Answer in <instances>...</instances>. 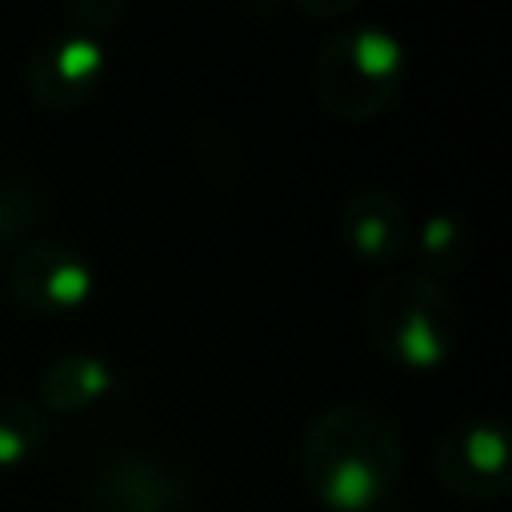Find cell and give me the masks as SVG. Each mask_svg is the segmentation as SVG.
<instances>
[{
	"label": "cell",
	"mask_w": 512,
	"mask_h": 512,
	"mask_svg": "<svg viewBox=\"0 0 512 512\" xmlns=\"http://www.w3.org/2000/svg\"><path fill=\"white\" fill-rule=\"evenodd\" d=\"M412 244H416V252H420V260H424V276H432V280H444V276H452V272H460L464 268V260H468V228L460 224V216H452V212H428L416 228H412Z\"/></svg>",
	"instance_id": "cell-11"
},
{
	"label": "cell",
	"mask_w": 512,
	"mask_h": 512,
	"mask_svg": "<svg viewBox=\"0 0 512 512\" xmlns=\"http://www.w3.org/2000/svg\"><path fill=\"white\" fill-rule=\"evenodd\" d=\"M296 472L328 512H376L404 476V440L388 412L344 400L316 412L296 444Z\"/></svg>",
	"instance_id": "cell-1"
},
{
	"label": "cell",
	"mask_w": 512,
	"mask_h": 512,
	"mask_svg": "<svg viewBox=\"0 0 512 512\" xmlns=\"http://www.w3.org/2000/svg\"><path fill=\"white\" fill-rule=\"evenodd\" d=\"M120 388L116 368L100 352H60L36 376V404L44 412H84Z\"/></svg>",
	"instance_id": "cell-9"
},
{
	"label": "cell",
	"mask_w": 512,
	"mask_h": 512,
	"mask_svg": "<svg viewBox=\"0 0 512 512\" xmlns=\"http://www.w3.org/2000/svg\"><path fill=\"white\" fill-rule=\"evenodd\" d=\"M432 472L440 488L460 500H500L512 488L504 424L496 416H464L448 424L432 448Z\"/></svg>",
	"instance_id": "cell-6"
},
{
	"label": "cell",
	"mask_w": 512,
	"mask_h": 512,
	"mask_svg": "<svg viewBox=\"0 0 512 512\" xmlns=\"http://www.w3.org/2000/svg\"><path fill=\"white\" fill-rule=\"evenodd\" d=\"M44 212H48L44 192L32 180L0 172V244L32 236V228L44 220Z\"/></svg>",
	"instance_id": "cell-12"
},
{
	"label": "cell",
	"mask_w": 512,
	"mask_h": 512,
	"mask_svg": "<svg viewBox=\"0 0 512 512\" xmlns=\"http://www.w3.org/2000/svg\"><path fill=\"white\" fill-rule=\"evenodd\" d=\"M408 48L384 24H348L328 32L312 64L316 100L340 120L380 116L404 88Z\"/></svg>",
	"instance_id": "cell-3"
},
{
	"label": "cell",
	"mask_w": 512,
	"mask_h": 512,
	"mask_svg": "<svg viewBox=\"0 0 512 512\" xmlns=\"http://www.w3.org/2000/svg\"><path fill=\"white\" fill-rule=\"evenodd\" d=\"M184 496V480L144 452H120L92 476V500L100 512H176Z\"/></svg>",
	"instance_id": "cell-8"
},
{
	"label": "cell",
	"mask_w": 512,
	"mask_h": 512,
	"mask_svg": "<svg viewBox=\"0 0 512 512\" xmlns=\"http://www.w3.org/2000/svg\"><path fill=\"white\" fill-rule=\"evenodd\" d=\"M48 444V412L28 400L0 392V468L32 464Z\"/></svg>",
	"instance_id": "cell-10"
},
{
	"label": "cell",
	"mask_w": 512,
	"mask_h": 512,
	"mask_svg": "<svg viewBox=\"0 0 512 512\" xmlns=\"http://www.w3.org/2000/svg\"><path fill=\"white\" fill-rule=\"evenodd\" d=\"M96 288V268L92 260L56 236H36L28 240L12 264H8V292L16 304L40 320H60L72 316L76 308L88 304Z\"/></svg>",
	"instance_id": "cell-5"
},
{
	"label": "cell",
	"mask_w": 512,
	"mask_h": 512,
	"mask_svg": "<svg viewBox=\"0 0 512 512\" xmlns=\"http://www.w3.org/2000/svg\"><path fill=\"white\" fill-rule=\"evenodd\" d=\"M340 244L364 264H396L412 248V220L388 188H356L336 216Z\"/></svg>",
	"instance_id": "cell-7"
},
{
	"label": "cell",
	"mask_w": 512,
	"mask_h": 512,
	"mask_svg": "<svg viewBox=\"0 0 512 512\" xmlns=\"http://www.w3.org/2000/svg\"><path fill=\"white\" fill-rule=\"evenodd\" d=\"M364 332L384 360L408 372H432L456 348L460 304L444 280H432L420 268H396L368 288Z\"/></svg>",
	"instance_id": "cell-2"
},
{
	"label": "cell",
	"mask_w": 512,
	"mask_h": 512,
	"mask_svg": "<svg viewBox=\"0 0 512 512\" xmlns=\"http://www.w3.org/2000/svg\"><path fill=\"white\" fill-rule=\"evenodd\" d=\"M108 48L96 32L76 24L44 32L24 60V88L48 112H72L100 92Z\"/></svg>",
	"instance_id": "cell-4"
}]
</instances>
